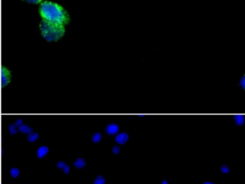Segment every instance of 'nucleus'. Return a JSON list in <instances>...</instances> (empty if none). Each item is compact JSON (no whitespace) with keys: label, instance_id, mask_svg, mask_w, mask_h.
I'll return each mask as SVG.
<instances>
[{"label":"nucleus","instance_id":"1","mask_svg":"<svg viewBox=\"0 0 245 184\" xmlns=\"http://www.w3.org/2000/svg\"><path fill=\"white\" fill-rule=\"evenodd\" d=\"M40 14L45 20L61 24L68 22V17L66 12L58 4L45 1L40 6Z\"/></svg>","mask_w":245,"mask_h":184},{"label":"nucleus","instance_id":"2","mask_svg":"<svg viewBox=\"0 0 245 184\" xmlns=\"http://www.w3.org/2000/svg\"><path fill=\"white\" fill-rule=\"evenodd\" d=\"M43 37L48 42L57 41L64 35L65 28L63 24L50 22L44 19L40 25Z\"/></svg>","mask_w":245,"mask_h":184},{"label":"nucleus","instance_id":"3","mask_svg":"<svg viewBox=\"0 0 245 184\" xmlns=\"http://www.w3.org/2000/svg\"><path fill=\"white\" fill-rule=\"evenodd\" d=\"M129 139V134L127 132L118 133L115 137V140L118 144L124 145Z\"/></svg>","mask_w":245,"mask_h":184},{"label":"nucleus","instance_id":"4","mask_svg":"<svg viewBox=\"0 0 245 184\" xmlns=\"http://www.w3.org/2000/svg\"><path fill=\"white\" fill-rule=\"evenodd\" d=\"M119 129V126L116 123H110L107 125V127H106V131L109 134L112 135V134H115L116 133H117Z\"/></svg>","mask_w":245,"mask_h":184},{"label":"nucleus","instance_id":"5","mask_svg":"<svg viewBox=\"0 0 245 184\" xmlns=\"http://www.w3.org/2000/svg\"><path fill=\"white\" fill-rule=\"evenodd\" d=\"M49 152V148L47 146H41L38 148L37 151V155L38 158H42L45 156L46 154Z\"/></svg>","mask_w":245,"mask_h":184},{"label":"nucleus","instance_id":"6","mask_svg":"<svg viewBox=\"0 0 245 184\" xmlns=\"http://www.w3.org/2000/svg\"><path fill=\"white\" fill-rule=\"evenodd\" d=\"M10 73L8 70L6 68L2 71V83L3 84L7 85L10 82Z\"/></svg>","mask_w":245,"mask_h":184},{"label":"nucleus","instance_id":"7","mask_svg":"<svg viewBox=\"0 0 245 184\" xmlns=\"http://www.w3.org/2000/svg\"><path fill=\"white\" fill-rule=\"evenodd\" d=\"M18 130L22 133L29 134V133L32 132V128L31 127H30L29 125H26V124H22V125L18 127Z\"/></svg>","mask_w":245,"mask_h":184},{"label":"nucleus","instance_id":"8","mask_svg":"<svg viewBox=\"0 0 245 184\" xmlns=\"http://www.w3.org/2000/svg\"><path fill=\"white\" fill-rule=\"evenodd\" d=\"M85 165H86V161L82 158H77V159L76 160L75 163H74V165H75V167L78 169L83 168Z\"/></svg>","mask_w":245,"mask_h":184},{"label":"nucleus","instance_id":"9","mask_svg":"<svg viewBox=\"0 0 245 184\" xmlns=\"http://www.w3.org/2000/svg\"><path fill=\"white\" fill-rule=\"evenodd\" d=\"M39 137V134L37 132H30L29 133V134H28V136H27V138H28V140L29 142H30V143H32V142H35L38 139Z\"/></svg>","mask_w":245,"mask_h":184},{"label":"nucleus","instance_id":"10","mask_svg":"<svg viewBox=\"0 0 245 184\" xmlns=\"http://www.w3.org/2000/svg\"><path fill=\"white\" fill-rule=\"evenodd\" d=\"M234 119L237 125H242L244 123L245 118L243 115H235Z\"/></svg>","mask_w":245,"mask_h":184},{"label":"nucleus","instance_id":"11","mask_svg":"<svg viewBox=\"0 0 245 184\" xmlns=\"http://www.w3.org/2000/svg\"><path fill=\"white\" fill-rule=\"evenodd\" d=\"M101 137H102V136H101V132H95L94 134H93V136L92 137V140L93 143H98L101 141Z\"/></svg>","mask_w":245,"mask_h":184},{"label":"nucleus","instance_id":"12","mask_svg":"<svg viewBox=\"0 0 245 184\" xmlns=\"http://www.w3.org/2000/svg\"><path fill=\"white\" fill-rule=\"evenodd\" d=\"M10 175H11L14 178H16L18 177L19 174V170L18 168H17V167H12V168L10 169Z\"/></svg>","mask_w":245,"mask_h":184},{"label":"nucleus","instance_id":"13","mask_svg":"<svg viewBox=\"0 0 245 184\" xmlns=\"http://www.w3.org/2000/svg\"><path fill=\"white\" fill-rule=\"evenodd\" d=\"M106 182L105 178H104V176H102L101 175H98L96 177V178L95 179L94 181V184H104Z\"/></svg>","mask_w":245,"mask_h":184},{"label":"nucleus","instance_id":"14","mask_svg":"<svg viewBox=\"0 0 245 184\" xmlns=\"http://www.w3.org/2000/svg\"><path fill=\"white\" fill-rule=\"evenodd\" d=\"M16 125L15 124H10V125H9V131H10V133L11 134H13V135H14V134H16L17 133V130L16 129Z\"/></svg>","mask_w":245,"mask_h":184},{"label":"nucleus","instance_id":"15","mask_svg":"<svg viewBox=\"0 0 245 184\" xmlns=\"http://www.w3.org/2000/svg\"><path fill=\"white\" fill-rule=\"evenodd\" d=\"M220 170H221V171H222L223 173H224V174H227V173H229L230 169H229V167H228V165H223L222 166V167H221Z\"/></svg>","mask_w":245,"mask_h":184},{"label":"nucleus","instance_id":"16","mask_svg":"<svg viewBox=\"0 0 245 184\" xmlns=\"http://www.w3.org/2000/svg\"><path fill=\"white\" fill-rule=\"evenodd\" d=\"M239 86L242 88L244 90H245V75L241 78L239 81Z\"/></svg>","mask_w":245,"mask_h":184},{"label":"nucleus","instance_id":"17","mask_svg":"<svg viewBox=\"0 0 245 184\" xmlns=\"http://www.w3.org/2000/svg\"><path fill=\"white\" fill-rule=\"evenodd\" d=\"M120 152V147L117 145L114 146L112 147V152L114 154H118Z\"/></svg>","mask_w":245,"mask_h":184},{"label":"nucleus","instance_id":"18","mask_svg":"<svg viewBox=\"0 0 245 184\" xmlns=\"http://www.w3.org/2000/svg\"><path fill=\"white\" fill-rule=\"evenodd\" d=\"M65 165H66V163H65V162H64V161H59V162L57 163V167H58V168H63Z\"/></svg>","mask_w":245,"mask_h":184},{"label":"nucleus","instance_id":"19","mask_svg":"<svg viewBox=\"0 0 245 184\" xmlns=\"http://www.w3.org/2000/svg\"><path fill=\"white\" fill-rule=\"evenodd\" d=\"M63 172L65 173V174H68V173H69L70 172V166L66 165L63 167Z\"/></svg>","mask_w":245,"mask_h":184},{"label":"nucleus","instance_id":"20","mask_svg":"<svg viewBox=\"0 0 245 184\" xmlns=\"http://www.w3.org/2000/svg\"><path fill=\"white\" fill-rule=\"evenodd\" d=\"M25 1H26L28 3H31V4H38L42 0H25Z\"/></svg>","mask_w":245,"mask_h":184},{"label":"nucleus","instance_id":"21","mask_svg":"<svg viewBox=\"0 0 245 184\" xmlns=\"http://www.w3.org/2000/svg\"><path fill=\"white\" fill-rule=\"evenodd\" d=\"M22 122H23V121H22V119H17V120H16L15 123H14V124H15V125L17 127H19L20 125H22Z\"/></svg>","mask_w":245,"mask_h":184},{"label":"nucleus","instance_id":"22","mask_svg":"<svg viewBox=\"0 0 245 184\" xmlns=\"http://www.w3.org/2000/svg\"><path fill=\"white\" fill-rule=\"evenodd\" d=\"M161 184H168V182L166 180H163L162 181V183H161Z\"/></svg>","mask_w":245,"mask_h":184},{"label":"nucleus","instance_id":"23","mask_svg":"<svg viewBox=\"0 0 245 184\" xmlns=\"http://www.w3.org/2000/svg\"><path fill=\"white\" fill-rule=\"evenodd\" d=\"M203 184H214L213 183H212V182H209V181H206L205 182V183H204Z\"/></svg>","mask_w":245,"mask_h":184}]
</instances>
